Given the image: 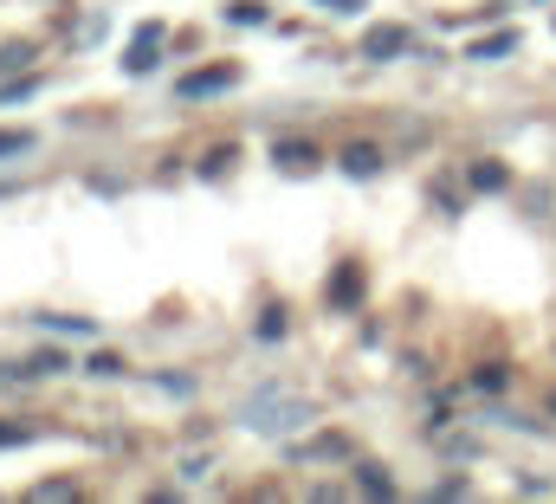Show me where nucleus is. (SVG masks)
Returning <instances> with one entry per match:
<instances>
[{
  "label": "nucleus",
  "instance_id": "nucleus-12",
  "mask_svg": "<svg viewBox=\"0 0 556 504\" xmlns=\"http://www.w3.org/2000/svg\"><path fill=\"white\" fill-rule=\"evenodd\" d=\"M26 149H33L26 129H0V155H26Z\"/></svg>",
  "mask_w": 556,
  "mask_h": 504
},
{
  "label": "nucleus",
  "instance_id": "nucleus-11",
  "mask_svg": "<svg viewBox=\"0 0 556 504\" xmlns=\"http://www.w3.org/2000/svg\"><path fill=\"white\" fill-rule=\"evenodd\" d=\"M472 188H505V168H498V162H479V168H472Z\"/></svg>",
  "mask_w": 556,
  "mask_h": 504
},
{
  "label": "nucleus",
  "instance_id": "nucleus-9",
  "mask_svg": "<svg viewBox=\"0 0 556 504\" xmlns=\"http://www.w3.org/2000/svg\"><path fill=\"white\" fill-rule=\"evenodd\" d=\"M356 486H363V492H369V499H376V492H382V499H389V492H395V479H389V472H382V466H363V479H356Z\"/></svg>",
  "mask_w": 556,
  "mask_h": 504
},
{
  "label": "nucleus",
  "instance_id": "nucleus-13",
  "mask_svg": "<svg viewBox=\"0 0 556 504\" xmlns=\"http://www.w3.org/2000/svg\"><path fill=\"white\" fill-rule=\"evenodd\" d=\"M233 20H240V26H260V20H266V7H260V0H240V7H233Z\"/></svg>",
  "mask_w": 556,
  "mask_h": 504
},
{
  "label": "nucleus",
  "instance_id": "nucleus-8",
  "mask_svg": "<svg viewBox=\"0 0 556 504\" xmlns=\"http://www.w3.org/2000/svg\"><path fill=\"white\" fill-rule=\"evenodd\" d=\"M505 52H518V33H492V39L472 46V59H505Z\"/></svg>",
  "mask_w": 556,
  "mask_h": 504
},
{
  "label": "nucleus",
  "instance_id": "nucleus-4",
  "mask_svg": "<svg viewBox=\"0 0 556 504\" xmlns=\"http://www.w3.org/2000/svg\"><path fill=\"white\" fill-rule=\"evenodd\" d=\"M389 52H408V33L402 26H376L369 33V59H389Z\"/></svg>",
  "mask_w": 556,
  "mask_h": 504
},
{
  "label": "nucleus",
  "instance_id": "nucleus-14",
  "mask_svg": "<svg viewBox=\"0 0 556 504\" xmlns=\"http://www.w3.org/2000/svg\"><path fill=\"white\" fill-rule=\"evenodd\" d=\"M26 440H33V427H20V420H13V427H0V446H26Z\"/></svg>",
  "mask_w": 556,
  "mask_h": 504
},
{
  "label": "nucleus",
  "instance_id": "nucleus-15",
  "mask_svg": "<svg viewBox=\"0 0 556 504\" xmlns=\"http://www.w3.org/2000/svg\"><path fill=\"white\" fill-rule=\"evenodd\" d=\"M260 337H285V311H266L260 317Z\"/></svg>",
  "mask_w": 556,
  "mask_h": 504
},
{
  "label": "nucleus",
  "instance_id": "nucleus-10",
  "mask_svg": "<svg viewBox=\"0 0 556 504\" xmlns=\"http://www.w3.org/2000/svg\"><path fill=\"white\" fill-rule=\"evenodd\" d=\"M33 499H78V486H72V479H46V486H33Z\"/></svg>",
  "mask_w": 556,
  "mask_h": 504
},
{
  "label": "nucleus",
  "instance_id": "nucleus-1",
  "mask_svg": "<svg viewBox=\"0 0 556 504\" xmlns=\"http://www.w3.org/2000/svg\"><path fill=\"white\" fill-rule=\"evenodd\" d=\"M240 420L253 427V433H266V440H291V433H304L311 420H317V407L304 401V394H253L247 407H240Z\"/></svg>",
  "mask_w": 556,
  "mask_h": 504
},
{
  "label": "nucleus",
  "instance_id": "nucleus-7",
  "mask_svg": "<svg viewBox=\"0 0 556 504\" xmlns=\"http://www.w3.org/2000/svg\"><path fill=\"white\" fill-rule=\"evenodd\" d=\"M356 298H363V272H356V265H343V272H337V285H330V304H356Z\"/></svg>",
  "mask_w": 556,
  "mask_h": 504
},
{
  "label": "nucleus",
  "instance_id": "nucleus-6",
  "mask_svg": "<svg viewBox=\"0 0 556 504\" xmlns=\"http://www.w3.org/2000/svg\"><path fill=\"white\" fill-rule=\"evenodd\" d=\"M343 168H350V175H376V168H382V155H376L369 142H350V149H343Z\"/></svg>",
  "mask_w": 556,
  "mask_h": 504
},
{
  "label": "nucleus",
  "instance_id": "nucleus-2",
  "mask_svg": "<svg viewBox=\"0 0 556 504\" xmlns=\"http://www.w3.org/2000/svg\"><path fill=\"white\" fill-rule=\"evenodd\" d=\"M233 78H240L233 65H214V72H194V78H181V91H188V98H201V91H220V85H233Z\"/></svg>",
  "mask_w": 556,
  "mask_h": 504
},
{
  "label": "nucleus",
  "instance_id": "nucleus-16",
  "mask_svg": "<svg viewBox=\"0 0 556 504\" xmlns=\"http://www.w3.org/2000/svg\"><path fill=\"white\" fill-rule=\"evenodd\" d=\"M330 7H337V13H350V7H356V0H330Z\"/></svg>",
  "mask_w": 556,
  "mask_h": 504
},
{
  "label": "nucleus",
  "instance_id": "nucleus-5",
  "mask_svg": "<svg viewBox=\"0 0 556 504\" xmlns=\"http://www.w3.org/2000/svg\"><path fill=\"white\" fill-rule=\"evenodd\" d=\"M155 46H162V26H142L137 46H130V72H149L155 65Z\"/></svg>",
  "mask_w": 556,
  "mask_h": 504
},
{
  "label": "nucleus",
  "instance_id": "nucleus-17",
  "mask_svg": "<svg viewBox=\"0 0 556 504\" xmlns=\"http://www.w3.org/2000/svg\"><path fill=\"white\" fill-rule=\"evenodd\" d=\"M0 194H13V188H7V181H0Z\"/></svg>",
  "mask_w": 556,
  "mask_h": 504
},
{
  "label": "nucleus",
  "instance_id": "nucleus-3",
  "mask_svg": "<svg viewBox=\"0 0 556 504\" xmlns=\"http://www.w3.org/2000/svg\"><path fill=\"white\" fill-rule=\"evenodd\" d=\"M273 162H278V168H291V175H304V168L317 162V149H311V142H278Z\"/></svg>",
  "mask_w": 556,
  "mask_h": 504
}]
</instances>
